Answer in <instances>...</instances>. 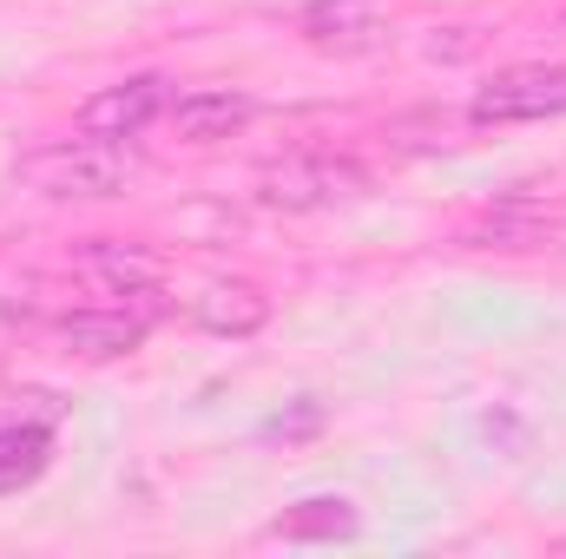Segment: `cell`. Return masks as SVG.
I'll return each mask as SVG.
<instances>
[{
  "label": "cell",
  "mask_w": 566,
  "mask_h": 559,
  "mask_svg": "<svg viewBox=\"0 0 566 559\" xmlns=\"http://www.w3.org/2000/svg\"><path fill=\"white\" fill-rule=\"evenodd\" d=\"M139 178V158L126 139H60L20 158V184L40 198H119Z\"/></svg>",
  "instance_id": "6da1fadb"
},
{
  "label": "cell",
  "mask_w": 566,
  "mask_h": 559,
  "mask_svg": "<svg viewBox=\"0 0 566 559\" xmlns=\"http://www.w3.org/2000/svg\"><path fill=\"white\" fill-rule=\"evenodd\" d=\"M363 184H369L363 165H349V158H310V151L277 158V165L258 171V198H264L271 211H323V204H349Z\"/></svg>",
  "instance_id": "7a4b0ae2"
},
{
  "label": "cell",
  "mask_w": 566,
  "mask_h": 559,
  "mask_svg": "<svg viewBox=\"0 0 566 559\" xmlns=\"http://www.w3.org/2000/svg\"><path fill=\"white\" fill-rule=\"evenodd\" d=\"M560 113H566V66H507L468 99L474 126H534V119H560Z\"/></svg>",
  "instance_id": "3957f363"
},
{
  "label": "cell",
  "mask_w": 566,
  "mask_h": 559,
  "mask_svg": "<svg viewBox=\"0 0 566 559\" xmlns=\"http://www.w3.org/2000/svg\"><path fill=\"white\" fill-rule=\"evenodd\" d=\"M396 0H310L303 7V40L323 53H369L389 40Z\"/></svg>",
  "instance_id": "277c9868"
},
{
  "label": "cell",
  "mask_w": 566,
  "mask_h": 559,
  "mask_svg": "<svg viewBox=\"0 0 566 559\" xmlns=\"http://www.w3.org/2000/svg\"><path fill=\"white\" fill-rule=\"evenodd\" d=\"M53 421H60L53 395H33V409L0 415V494H20V487H33L46 474V461H53Z\"/></svg>",
  "instance_id": "5b68a950"
},
{
  "label": "cell",
  "mask_w": 566,
  "mask_h": 559,
  "mask_svg": "<svg viewBox=\"0 0 566 559\" xmlns=\"http://www.w3.org/2000/svg\"><path fill=\"white\" fill-rule=\"evenodd\" d=\"M158 113H165V80L133 73V80H119V86H106L80 106V133L86 139H139Z\"/></svg>",
  "instance_id": "8992f818"
},
{
  "label": "cell",
  "mask_w": 566,
  "mask_h": 559,
  "mask_svg": "<svg viewBox=\"0 0 566 559\" xmlns=\"http://www.w3.org/2000/svg\"><path fill=\"white\" fill-rule=\"evenodd\" d=\"M145 329H151L145 309H73L60 323V342L73 356H86V362H113V356H133L139 349Z\"/></svg>",
  "instance_id": "52a82bcc"
},
{
  "label": "cell",
  "mask_w": 566,
  "mask_h": 559,
  "mask_svg": "<svg viewBox=\"0 0 566 559\" xmlns=\"http://www.w3.org/2000/svg\"><path fill=\"white\" fill-rule=\"evenodd\" d=\"M198 323L211 329V336H258L264 323H271V296L258 289V283L231 277V283H211L205 296H198Z\"/></svg>",
  "instance_id": "ba28073f"
},
{
  "label": "cell",
  "mask_w": 566,
  "mask_h": 559,
  "mask_svg": "<svg viewBox=\"0 0 566 559\" xmlns=\"http://www.w3.org/2000/svg\"><path fill=\"white\" fill-rule=\"evenodd\" d=\"M251 99L244 93H185L178 106H171V126H178V139L191 145H211V139H231V133H244L251 126Z\"/></svg>",
  "instance_id": "9c48e42d"
},
{
  "label": "cell",
  "mask_w": 566,
  "mask_h": 559,
  "mask_svg": "<svg viewBox=\"0 0 566 559\" xmlns=\"http://www.w3.org/2000/svg\"><path fill=\"white\" fill-rule=\"evenodd\" d=\"M80 271L99 277L106 289H119V296H139V289H158L165 257H158V251H139V244H93V251L80 257Z\"/></svg>",
  "instance_id": "30bf717a"
},
{
  "label": "cell",
  "mask_w": 566,
  "mask_h": 559,
  "mask_svg": "<svg viewBox=\"0 0 566 559\" xmlns=\"http://www.w3.org/2000/svg\"><path fill=\"white\" fill-rule=\"evenodd\" d=\"M363 527V514L336 494H316V500H296L290 514L271 520V540H349Z\"/></svg>",
  "instance_id": "8fae6325"
},
{
  "label": "cell",
  "mask_w": 566,
  "mask_h": 559,
  "mask_svg": "<svg viewBox=\"0 0 566 559\" xmlns=\"http://www.w3.org/2000/svg\"><path fill=\"white\" fill-rule=\"evenodd\" d=\"M323 402H296V409H283V415H271L264 421V428H258V434H264V441H283V447H290V441H310V434H323Z\"/></svg>",
  "instance_id": "7c38bea8"
},
{
  "label": "cell",
  "mask_w": 566,
  "mask_h": 559,
  "mask_svg": "<svg viewBox=\"0 0 566 559\" xmlns=\"http://www.w3.org/2000/svg\"><path fill=\"white\" fill-rule=\"evenodd\" d=\"M560 553H566V540H560Z\"/></svg>",
  "instance_id": "4fadbf2b"
}]
</instances>
